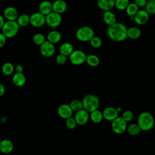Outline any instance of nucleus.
Instances as JSON below:
<instances>
[{
    "label": "nucleus",
    "mask_w": 155,
    "mask_h": 155,
    "mask_svg": "<svg viewBox=\"0 0 155 155\" xmlns=\"http://www.w3.org/2000/svg\"><path fill=\"white\" fill-rule=\"evenodd\" d=\"M15 70L16 71V73H22L24 70V67L22 65L18 64L15 67Z\"/></svg>",
    "instance_id": "41"
},
{
    "label": "nucleus",
    "mask_w": 155,
    "mask_h": 155,
    "mask_svg": "<svg viewBox=\"0 0 155 155\" xmlns=\"http://www.w3.org/2000/svg\"><path fill=\"white\" fill-rule=\"evenodd\" d=\"M68 8L67 2L64 0H55L52 3V10L60 15L65 13Z\"/></svg>",
    "instance_id": "14"
},
{
    "label": "nucleus",
    "mask_w": 155,
    "mask_h": 155,
    "mask_svg": "<svg viewBox=\"0 0 155 155\" xmlns=\"http://www.w3.org/2000/svg\"><path fill=\"white\" fill-rule=\"evenodd\" d=\"M102 113L103 118L108 121H112L118 116V113L117 112L116 108L112 107L105 108Z\"/></svg>",
    "instance_id": "16"
},
{
    "label": "nucleus",
    "mask_w": 155,
    "mask_h": 155,
    "mask_svg": "<svg viewBox=\"0 0 155 155\" xmlns=\"http://www.w3.org/2000/svg\"><path fill=\"white\" fill-rule=\"evenodd\" d=\"M73 110L70 105L67 104H62L58 108V114L62 119H66L73 115Z\"/></svg>",
    "instance_id": "13"
},
{
    "label": "nucleus",
    "mask_w": 155,
    "mask_h": 155,
    "mask_svg": "<svg viewBox=\"0 0 155 155\" xmlns=\"http://www.w3.org/2000/svg\"><path fill=\"white\" fill-rule=\"evenodd\" d=\"M18 16L19 14L17 9L13 7H7L4 10L3 16L7 21H16Z\"/></svg>",
    "instance_id": "15"
},
{
    "label": "nucleus",
    "mask_w": 155,
    "mask_h": 155,
    "mask_svg": "<svg viewBox=\"0 0 155 155\" xmlns=\"http://www.w3.org/2000/svg\"><path fill=\"white\" fill-rule=\"evenodd\" d=\"M5 23V19H4V18L2 15H1L0 14V30L2 29L4 24Z\"/></svg>",
    "instance_id": "42"
},
{
    "label": "nucleus",
    "mask_w": 155,
    "mask_h": 155,
    "mask_svg": "<svg viewBox=\"0 0 155 155\" xmlns=\"http://www.w3.org/2000/svg\"><path fill=\"white\" fill-rule=\"evenodd\" d=\"M67 61V56L61 53L58 54L56 57V62L59 65H64Z\"/></svg>",
    "instance_id": "38"
},
{
    "label": "nucleus",
    "mask_w": 155,
    "mask_h": 155,
    "mask_svg": "<svg viewBox=\"0 0 155 155\" xmlns=\"http://www.w3.org/2000/svg\"><path fill=\"white\" fill-rule=\"evenodd\" d=\"M61 39L62 35L61 32L56 30H53L49 31L46 37V40L53 44L59 42Z\"/></svg>",
    "instance_id": "19"
},
{
    "label": "nucleus",
    "mask_w": 155,
    "mask_h": 155,
    "mask_svg": "<svg viewBox=\"0 0 155 155\" xmlns=\"http://www.w3.org/2000/svg\"><path fill=\"white\" fill-rule=\"evenodd\" d=\"M85 62L89 66L91 67H96L99 65L100 63V59L97 55L91 54L87 55Z\"/></svg>",
    "instance_id": "26"
},
{
    "label": "nucleus",
    "mask_w": 155,
    "mask_h": 155,
    "mask_svg": "<svg viewBox=\"0 0 155 155\" xmlns=\"http://www.w3.org/2000/svg\"><path fill=\"white\" fill-rule=\"evenodd\" d=\"M4 93H5V87L2 84H0V97L2 96L4 94Z\"/></svg>",
    "instance_id": "43"
},
{
    "label": "nucleus",
    "mask_w": 155,
    "mask_h": 155,
    "mask_svg": "<svg viewBox=\"0 0 155 155\" xmlns=\"http://www.w3.org/2000/svg\"><path fill=\"white\" fill-rule=\"evenodd\" d=\"M40 53L45 58L51 57L55 53L54 44L47 41V40L40 45Z\"/></svg>",
    "instance_id": "10"
},
{
    "label": "nucleus",
    "mask_w": 155,
    "mask_h": 155,
    "mask_svg": "<svg viewBox=\"0 0 155 155\" xmlns=\"http://www.w3.org/2000/svg\"><path fill=\"white\" fill-rule=\"evenodd\" d=\"M19 28L20 27L16 21H7L1 30L2 33L7 38H12L18 34Z\"/></svg>",
    "instance_id": "4"
},
{
    "label": "nucleus",
    "mask_w": 155,
    "mask_h": 155,
    "mask_svg": "<svg viewBox=\"0 0 155 155\" xmlns=\"http://www.w3.org/2000/svg\"><path fill=\"white\" fill-rule=\"evenodd\" d=\"M137 124L141 131H147L152 129L154 127V119L152 114L147 111H144L139 115Z\"/></svg>",
    "instance_id": "2"
},
{
    "label": "nucleus",
    "mask_w": 155,
    "mask_h": 155,
    "mask_svg": "<svg viewBox=\"0 0 155 155\" xmlns=\"http://www.w3.org/2000/svg\"><path fill=\"white\" fill-rule=\"evenodd\" d=\"M127 130L128 133L132 136L138 135L141 131V130L139 127V125H137V124H134V123L131 124L128 127H127Z\"/></svg>",
    "instance_id": "29"
},
{
    "label": "nucleus",
    "mask_w": 155,
    "mask_h": 155,
    "mask_svg": "<svg viewBox=\"0 0 155 155\" xmlns=\"http://www.w3.org/2000/svg\"><path fill=\"white\" fill-rule=\"evenodd\" d=\"M12 82L15 86L22 87L25 84V76L23 73H16L12 77Z\"/></svg>",
    "instance_id": "21"
},
{
    "label": "nucleus",
    "mask_w": 155,
    "mask_h": 155,
    "mask_svg": "<svg viewBox=\"0 0 155 155\" xmlns=\"http://www.w3.org/2000/svg\"><path fill=\"white\" fill-rule=\"evenodd\" d=\"M73 111H78L83 108L82 101L78 99H74L71 101L69 104Z\"/></svg>",
    "instance_id": "34"
},
{
    "label": "nucleus",
    "mask_w": 155,
    "mask_h": 155,
    "mask_svg": "<svg viewBox=\"0 0 155 155\" xmlns=\"http://www.w3.org/2000/svg\"><path fill=\"white\" fill-rule=\"evenodd\" d=\"M89 117L91 120L95 124H99L104 119L102 113L98 109L90 112V114H89Z\"/></svg>",
    "instance_id": "25"
},
{
    "label": "nucleus",
    "mask_w": 155,
    "mask_h": 155,
    "mask_svg": "<svg viewBox=\"0 0 155 155\" xmlns=\"http://www.w3.org/2000/svg\"><path fill=\"white\" fill-rule=\"evenodd\" d=\"M125 10L126 11V13L128 16H134V15L137 13V12L139 10V8L134 2H130Z\"/></svg>",
    "instance_id": "32"
},
{
    "label": "nucleus",
    "mask_w": 155,
    "mask_h": 155,
    "mask_svg": "<svg viewBox=\"0 0 155 155\" xmlns=\"http://www.w3.org/2000/svg\"><path fill=\"white\" fill-rule=\"evenodd\" d=\"M116 110L117 112V113H118V114H119V113H120V112L122 111V107H116Z\"/></svg>",
    "instance_id": "44"
},
{
    "label": "nucleus",
    "mask_w": 155,
    "mask_h": 155,
    "mask_svg": "<svg viewBox=\"0 0 155 155\" xmlns=\"http://www.w3.org/2000/svg\"><path fill=\"white\" fill-rule=\"evenodd\" d=\"M70 62L74 65H80L85 62L87 54L81 50H74L68 56Z\"/></svg>",
    "instance_id": "7"
},
{
    "label": "nucleus",
    "mask_w": 155,
    "mask_h": 155,
    "mask_svg": "<svg viewBox=\"0 0 155 155\" xmlns=\"http://www.w3.org/2000/svg\"><path fill=\"white\" fill-rule=\"evenodd\" d=\"M32 40L35 45L40 46L46 41V38L42 33H37L33 35Z\"/></svg>",
    "instance_id": "30"
},
{
    "label": "nucleus",
    "mask_w": 155,
    "mask_h": 155,
    "mask_svg": "<svg viewBox=\"0 0 155 155\" xmlns=\"http://www.w3.org/2000/svg\"><path fill=\"white\" fill-rule=\"evenodd\" d=\"M52 10V3L48 0H44L41 1L39 5V12L44 16L47 15Z\"/></svg>",
    "instance_id": "20"
},
{
    "label": "nucleus",
    "mask_w": 155,
    "mask_h": 155,
    "mask_svg": "<svg viewBox=\"0 0 155 155\" xmlns=\"http://www.w3.org/2000/svg\"><path fill=\"white\" fill-rule=\"evenodd\" d=\"M16 21L19 27H26L30 24V16L25 13L21 14L18 16Z\"/></svg>",
    "instance_id": "27"
},
{
    "label": "nucleus",
    "mask_w": 155,
    "mask_h": 155,
    "mask_svg": "<svg viewBox=\"0 0 155 155\" xmlns=\"http://www.w3.org/2000/svg\"><path fill=\"white\" fill-rule=\"evenodd\" d=\"M2 73L5 76L11 75L15 71V67L12 63L7 62L4 63L1 68Z\"/></svg>",
    "instance_id": "28"
},
{
    "label": "nucleus",
    "mask_w": 155,
    "mask_h": 155,
    "mask_svg": "<svg viewBox=\"0 0 155 155\" xmlns=\"http://www.w3.org/2000/svg\"><path fill=\"white\" fill-rule=\"evenodd\" d=\"M111 122V129L114 133L120 134L124 133L127 130V122H126L122 117L117 116Z\"/></svg>",
    "instance_id": "8"
},
{
    "label": "nucleus",
    "mask_w": 155,
    "mask_h": 155,
    "mask_svg": "<svg viewBox=\"0 0 155 155\" xmlns=\"http://www.w3.org/2000/svg\"><path fill=\"white\" fill-rule=\"evenodd\" d=\"M130 2V0H115L114 7L119 10H125Z\"/></svg>",
    "instance_id": "33"
},
{
    "label": "nucleus",
    "mask_w": 155,
    "mask_h": 155,
    "mask_svg": "<svg viewBox=\"0 0 155 155\" xmlns=\"http://www.w3.org/2000/svg\"><path fill=\"white\" fill-rule=\"evenodd\" d=\"M75 36L76 39L81 42H89L94 36V31L90 27L82 26L76 30Z\"/></svg>",
    "instance_id": "5"
},
{
    "label": "nucleus",
    "mask_w": 155,
    "mask_h": 155,
    "mask_svg": "<svg viewBox=\"0 0 155 155\" xmlns=\"http://www.w3.org/2000/svg\"><path fill=\"white\" fill-rule=\"evenodd\" d=\"M115 0H96L97 5L102 11L111 10L114 7Z\"/></svg>",
    "instance_id": "18"
},
{
    "label": "nucleus",
    "mask_w": 155,
    "mask_h": 155,
    "mask_svg": "<svg viewBox=\"0 0 155 155\" xmlns=\"http://www.w3.org/2000/svg\"><path fill=\"white\" fill-rule=\"evenodd\" d=\"M150 18V15L145 10H139L134 16L133 21L139 25L146 24Z\"/></svg>",
    "instance_id": "11"
},
{
    "label": "nucleus",
    "mask_w": 155,
    "mask_h": 155,
    "mask_svg": "<svg viewBox=\"0 0 155 155\" xmlns=\"http://www.w3.org/2000/svg\"><path fill=\"white\" fill-rule=\"evenodd\" d=\"M30 24L34 27H41L45 24V16L40 12H35L30 16Z\"/></svg>",
    "instance_id": "9"
},
{
    "label": "nucleus",
    "mask_w": 155,
    "mask_h": 155,
    "mask_svg": "<svg viewBox=\"0 0 155 155\" xmlns=\"http://www.w3.org/2000/svg\"><path fill=\"white\" fill-rule=\"evenodd\" d=\"M62 21L61 15L54 12H51L45 16V24L50 28H56L59 27Z\"/></svg>",
    "instance_id": "6"
},
{
    "label": "nucleus",
    "mask_w": 155,
    "mask_h": 155,
    "mask_svg": "<svg viewBox=\"0 0 155 155\" xmlns=\"http://www.w3.org/2000/svg\"><path fill=\"white\" fill-rule=\"evenodd\" d=\"M81 101L83 109L85 110L88 113L98 109L100 104L99 98L96 95L92 94H86Z\"/></svg>",
    "instance_id": "3"
},
{
    "label": "nucleus",
    "mask_w": 155,
    "mask_h": 155,
    "mask_svg": "<svg viewBox=\"0 0 155 155\" xmlns=\"http://www.w3.org/2000/svg\"><path fill=\"white\" fill-rule=\"evenodd\" d=\"M142 34V31L140 29L137 27H131L130 28H127V38H129L131 39H139Z\"/></svg>",
    "instance_id": "22"
},
{
    "label": "nucleus",
    "mask_w": 155,
    "mask_h": 155,
    "mask_svg": "<svg viewBox=\"0 0 155 155\" xmlns=\"http://www.w3.org/2000/svg\"><path fill=\"white\" fill-rule=\"evenodd\" d=\"M14 148L13 143L8 139H4L0 142V151L4 154L10 153Z\"/></svg>",
    "instance_id": "17"
},
{
    "label": "nucleus",
    "mask_w": 155,
    "mask_h": 155,
    "mask_svg": "<svg viewBox=\"0 0 155 155\" xmlns=\"http://www.w3.org/2000/svg\"><path fill=\"white\" fill-rule=\"evenodd\" d=\"M147 1V0H134L133 2L138 7V8H142L144 7Z\"/></svg>",
    "instance_id": "39"
},
{
    "label": "nucleus",
    "mask_w": 155,
    "mask_h": 155,
    "mask_svg": "<svg viewBox=\"0 0 155 155\" xmlns=\"http://www.w3.org/2000/svg\"><path fill=\"white\" fill-rule=\"evenodd\" d=\"M59 53L68 56L74 50V47L70 42H64L59 47Z\"/></svg>",
    "instance_id": "23"
},
{
    "label": "nucleus",
    "mask_w": 155,
    "mask_h": 155,
    "mask_svg": "<svg viewBox=\"0 0 155 155\" xmlns=\"http://www.w3.org/2000/svg\"><path fill=\"white\" fill-rule=\"evenodd\" d=\"M74 118L76 122L77 125H84L88 122L90 119L89 113L82 108L81 110L76 112Z\"/></svg>",
    "instance_id": "12"
},
{
    "label": "nucleus",
    "mask_w": 155,
    "mask_h": 155,
    "mask_svg": "<svg viewBox=\"0 0 155 155\" xmlns=\"http://www.w3.org/2000/svg\"><path fill=\"white\" fill-rule=\"evenodd\" d=\"M103 19L104 22L108 26H109L116 22V16L111 10L106 11L104 12L103 15Z\"/></svg>",
    "instance_id": "24"
},
{
    "label": "nucleus",
    "mask_w": 155,
    "mask_h": 155,
    "mask_svg": "<svg viewBox=\"0 0 155 155\" xmlns=\"http://www.w3.org/2000/svg\"><path fill=\"white\" fill-rule=\"evenodd\" d=\"M121 117L126 122H128L133 120L134 117V114L131 110H126L122 113Z\"/></svg>",
    "instance_id": "37"
},
{
    "label": "nucleus",
    "mask_w": 155,
    "mask_h": 155,
    "mask_svg": "<svg viewBox=\"0 0 155 155\" xmlns=\"http://www.w3.org/2000/svg\"><path fill=\"white\" fill-rule=\"evenodd\" d=\"M144 10L149 15L155 14V0H148L144 6Z\"/></svg>",
    "instance_id": "31"
},
{
    "label": "nucleus",
    "mask_w": 155,
    "mask_h": 155,
    "mask_svg": "<svg viewBox=\"0 0 155 155\" xmlns=\"http://www.w3.org/2000/svg\"><path fill=\"white\" fill-rule=\"evenodd\" d=\"M7 38L2 33H0V48L2 47L6 43Z\"/></svg>",
    "instance_id": "40"
},
{
    "label": "nucleus",
    "mask_w": 155,
    "mask_h": 155,
    "mask_svg": "<svg viewBox=\"0 0 155 155\" xmlns=\"http://www.w3.org/2000/svg\"><path fill=\"white\" fill-rule=\"evenodd\" d=\"M127 27L121 22H116L113 24L108 26L107 35L108 38L114 42H122L127 39Z\"/></svg>",
    "instance_id": "1"
},
{
    "label": "nucleus",
    "mask_w": 155,
    "mask_h": 155,
    "mask_svg": "<svg viewBox=\"0 0 155 155\" xmlns=\"http://www.w3.org/2000/svg\"><path fill=\"white\" fill-rule=\"evenodd\" d=\"M65 124L66 127L70 130L74 129L77 125V124H76V122L74 118L72 116L66 119Z\"/></svg>",
    "instance_id": "36"
},
{
    "label": "nucleus",
    "mask_w": 155,
    "mask_h": 155,
    "mask_svg": "<svg viewBox=\"0 0 155 155\" xmlns=\"http://www.w3.org/2000/svg\"><path fill=\"white\" fill-rule=\"evenodd\" d=\"M90 45L91 47L94 48H99L101 47L102 44V41L101 38L99 36H94L90 41Z\"/></svg>",
    "instance_id": "35"
}]
</instances>
